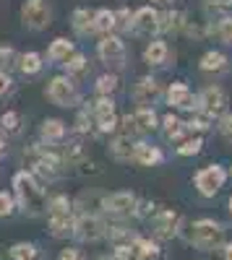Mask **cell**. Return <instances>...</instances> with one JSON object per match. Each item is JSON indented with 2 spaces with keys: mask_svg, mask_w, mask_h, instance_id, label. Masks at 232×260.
I'll return each mask as SVG.
<instances>
[{
  "mask_svg": "<svg viewBox=\"0 0 232 260\" xmlns=\"http://www.w3.org/2000/svg\"><path fill=\"white\" fill-rule=\"evenodd\" d=\"M13 187H16V195H18V203L24 211H29L32 216L45 211V195H42V187H37L34 177L29 172H18L16 180H13Z\"/></svg>",
  "mask_w": 232,
  "mask_h": 260,
  "instance_id": "obj_1",
  "label": "cell"
},
{
  "mask_svg": "<svg viewBox=\"0 0 232 260\" xmlns=\"http://www.w3.org/2000/svg\"><path fill=\"white\" fill-rule=\"evenodd\" d=\"M224 240V229L217 224V221H196L193 224V232H191V242L198 247V250H214L217 245H222Z\"/></svg>",
  "mask_w": 232,
  "mask_h": 260,
  "instance_id": "obj_2",
  "label": "cell"
},
{
  "mask_svg": "<svg viewBox=\"0 0 232 260\" xmlns=\"http://www.w3.org/2000/svg\"><path fill=\"white\" fill-rule=\"evenodd\" d=\"M50 229L55 237H63L73 229V216H71V203L66 198H55L50 203Z\"/></svg>",
  "mask_w": 232,
  "mask_h": 260,
  "instance_id": "obj_3",
  "label": "cell"
},
{
  "mask_svg": "<svg viewBox=\"0 0 232 260\" xmlns=\"http://www.w3.org/2000/svg\"><path fill=\"white\" fill-rule=\"evenodd\" d=\"M29 164L34 167V172L39 177H45V180H55L60 175V159L55 154H50V151H42V148H32L29 154H26Z\"/></svg>",
  "mask_w": 232,
  "mask_h": 260,
  "instance_id": "obj_4",
  "label": "cell"
},
{
  "mask_svg": "<svg viewBox=\"0 0 232 260\" xmlns=\"http://www.w3.org/2000/svg\"><path fill=\"white\" fill-rule=\"evenodd\" d=\"M136 203L138 201H136L133 192H112L110 198L102 201L104 211L112 213V216H128V213H133L136 211Z\"/></svg>",
  "mask_w": 232,
  "mask_h": 260,
  "instance_id": "obj_5",
  "label": "cell"
},
{
  "mask_svg": "<svg viewBox=\"0 0 232 260\" xmlns=\"http://www.w3.org/2000/svg\"><path fill=\"white\" fill-rule=\"evenodd\" d=\"M73 229H76V237L83 240V242H94L104 234V224L97 219V216H89V213H83L81 219H76Z\"/></svg>",
  "mask_w": 232,
  "mask_h": 260,
  "instance_id": "obj_6",
  "label": "cell"
},
{
  "mask_svg": "<svg viewBox=\"0 0 232 260\" xmlns=\"http://www.w3.org/2000/svg\"><path fill=\"white\" fill-rule=\"evenodd\" d=\"M224 182V172L219 167H206L204 172H198L196 177V187L204 192V195H214Z\"/></svg>",
  "mask_w": 232,
  "mask_h": 260,
  "instance_id": "obj_7",
  "label": "cell"
},
{
  "mask_svg": "<svg viewBox=\"0 0 232 260\" xmlns=\"http://www.w3.org/2000/svg\"><path fill=\"white\" fill-rule=\"evenodd\" d=\"M47 18H50V11L42 0H29V3L24 6V21L32 29H42L47 24Z\"/></svg>",
  "mask_w": 232,
  "mask_h": 260,
  "instance_id": "obj_8",
  "label": "cell"
},
{
  "mask_svg": "<svg viewBox=\"0 0 232 260\" xmlns=\"http://www.w3.org/2000/svg\"><path fill=\"white\" fill-rule=\"evenodd\" d=\"M178 232V213L175 211H162L154 219V237L157 240H170Z\"/></svg>",
  "mask_w": 232,
  "mask_h": 260,
  "instance_id": "obj_9",
  "label": "cell"
},
{
  "mask_svg": "<svg viewBox=\"0 0 232 260\" xmlns=\"http://www.w3.org/2000/svg\"><path fill=\"white\" fill-rule=\"evenodd\" d=\"M133 29H136L138 34L159 31V13L152 11V8H141V11L133 16Z\"/></svg>",
  "mask_w": 232,
  "mask_h": 260,
  "instance_id": "obj_10",
  "label": "cell"
},
{
  "mask_svg": "<svg viewBox=\"0 0 232 260\" xmlns=\"http://www.w3.org/2000/svg\"><path fill=\"white\" fill-rule=\"evenodd\" d=\"M50 99L55 102V104H68V102H73V96H76V91H73V83L68 81V78H55L52 83H50Z\"/></svg>",
  "mask_w": 232,
  "mask_h": 260,
  "instance_id": "obj_11",
  "label": "cell"
},
{
  "mask_svg": "<svg viewBox=\"0 0 232 260\" xmlns=\"http://www.w3.org/2000/svg\"><path fill=\"white\" fill-rule=\"evenodd\" d=\"M125 125H128V133H136V130H154L157 127V115L152 110H138L133 117H125Z\"/></svg>",
  "mask_w": 232,
  "mask_h": 260,
  "instance_id": "obj_12",
  "label": "cell"
},
{
  "mask_svg": "<svg viewBox=\"0 0 232 260\" xmlns=\"http://www.w3.org/2000/svg\"><path fill=\"white\" fill-rule=\"evenodd\" d=\"M99 57L107 62H120L123 60V42L118 37H107L99 42Z\"/></svg>",
  "mask_w": 232,
  "mask_h": 260,
  "instance_id": "obj_13",
  "label": "cell"
},
{
  "mask_svg": "<svg viewBox=\"0 0 232 260\" xmlns=\"http://www.w3.org/2000/svg\"><path fill=\"white\" fill-rule=\"evenodd\" d=\"M170 104H175V107H183V110H191V107H196V99H193V94L188 91V86H183V83H175V86H170Z\"/></svg>",
  "mask_w": 232,
  "mask_h": 260,
  "instance_id": "obj_14",
  "label": "cell"
},
{
  "mask_svg": "<svg viewBox=\"0 0 232 260\" xmlns=\"http://www.w3.org/2000/svg\"><path fill=\"white\" fill-rule=\"evenodd\" d=\"M201 104L206 107V112H219V110H224V104H227V99H224V91L222 89H217V86H212V89H206L204 91V96H201Z\"/></svg>",
  "mask_w": 232,
  "mask_h": 260,
  "instance_id": "obj_15",
  "label": "cell"
},
{
  "mask_svg": "<svg viewBox=\"0 0 232 260\" xmlns=\"http://www.w3.org/2000/svg\"><path fill=\"white\" fill-rule=\"evenodd\" d=\"M133 159H136L138 164H146V167H152V164L162 161V154H159L157 148H152V146H146V143H138V146L133 148Z\"/></svg>",
  "mask_w": 232,
  "mask_h": 260,
  "instance_id": "obj_16",
  "label": "cell"
},
{
  "mask_svg": "<svg viewBox=\"0 0 232 260\" xmlns=\"http://www.w3.org/2000/svg\"><path fill=\"white\" fill-rule=\"evenodd\" d=\"M157 83L152 81V78H141L138 81V86H136V102H141V104H146V102H152L154 96H157Z\"/></svg>",
  "mask_w": 232,
  "mask_h": 260,
  "instance_id": "obj_17",
  "label": "cell"
},
{
  "mask_svg": "<svg viewBox=\"0 0 232 260\" xmlns=\"http://www.w3.org/2000/svg\"><path fill=\"white\" fill-rule=\"evenodd\" d=\"M133 148H136V143L131 141V136H123L112 143V154L118 159H133Z\"/></svg>",
  "mask_w": 232,
  "mask_h": 260,
  "instance_id": "obj_18",
  "label": "cell"
},
{
  "mask_svg": "<svg viewBox=\"0 0 232 260\" xmlns=\"http://www.w3.org/2000/svg\"><path fill=\"white\" fill-rule=\"evenodd\" d=\"M143 57H146V62H149V65H157V62H162V60L167 57V47H164V42H152V45L146 47Z\"/></svg>",
  "mask_w": 232,
  "mask_h": 260,
  "instance_id": "obj_19",
  "label": "cell"
},
{
  "mask_svg": "<svg viewBox=\"0 0 232 260\" xmlns=\"http://www.w3.org/2000/svg\"><path fill=\"white\" fill-rule=\"evenodd\" d=\"M42 136H45L47 141H60L63 136H66V125H63L60 120H47L45 127H42Z\"/></svg>",
  "mask_w": 232,
  "mask_h": 260,
  "instance_id": "obj_20",
  "label": "cell"
},
{
  "mask_svg": "<svg viewBox=\"0 0 232 260\" xmlns=\"http://www.w3.org/2000/svg\"><path fill=\"white\" fill-rule=\"evenodd\" d=\"M11 257H13V260H37V257H39V252H37V247H34V245L21 242V245H16V247L11 250Z\"/></svg>",
  "mask_w": 232,
  "mask_h": 260,
  "instance_id": "obj_21",
  "label": "cell"
},
{
  "mask_svg": "<svg viewBox=\"0 0 232 260\" xmlns=\"http://www.w3.org/2000/svg\"><path fill=\"white\" fill-rule=\"evenodd\" d=\"M112 26H115V13H110V11H99V13L94 16L92 29H97V31H110Z\"/></svg>",
  "mask_w": 232,
  "mask_h": 260,
  "instance_id": "obj_22",
  "label": "cell"
},
{
  "mask_svg": "<svg viewBox=\"0 0 232 260\" xmlns=\"http://www.w3.org/2000/svg\"><path fill=\"white\" fill-rule=\"evenodd\" d=\"M224 55L222 52H209V55H204V60H201V68L204 71H222L224 68Z\"/></svg>",
  "mask_w": 232,
  "mask_h": 260,
  "instance_id": "obj_23",
  "label": "cell"
},
{
  "mask_svg": "<svg viewBox=\"0 0 232 260\" xmlns=\"http://www.w3.org/2000/svg\"><path fill=\"white\" fill-rule=\"evenodd\" d=\"M68 52H71V42H68V39H55V42H52V47H50V57H52V60L68 57Z\"/></svg>",
  "mask_w": 232,
  "mask_h": 260,
  "instance_id": "obj_24",
  "label": "cell"
},
{
  "mask_svg": "<svg viewBox=\"0 0 232 260\" xmlns=\"http://www.w3.org/2000/svg\"><path fill=\"white\" fill-rule=\"evenodd\" d=\"M183 130H185V127H183V122H180L178 117H172V115L164 117V133H167V138H180Z\"/></svg>",
  "mask_w": 232,
  "mask_h": 260,
  "instance_id": "obj_25",
  "label": "cell"
},
{
  "mask_svg": "<svg viewBox=\"0 0 232 260\" xmlns=\"http://www.w3.org/2000/svg\"><path fill=\"white\" fill-rule=\"evenodd\" d=\"M112 260H143V257L138 255V250H136L133 245H118Z\"/></svg>",
  "mask_w": 232,
  "mask_h": 260,
  "instance_id": "obj_26",
  "label": "cell"
},
{
  "mask_svg": "<svg viewBox=\"0 0 232 260\" xmlns=\"http://www.w3.org/2000/svg\"><path fill=\"white\" fill-rule=\"evenodd\" d=\"M39 68H42V62H39V55L29 52V55H24V57H21V71H24V73H37Z\"/></svg>",
  "mask_w": 232,
  "mask_h": 260,
  "instance_id": "obj_27",
  "label": "cell"
},
{
  "mask_svg": "<svg viewBox=\"0 0 232 260\" xmlns=\"http://www.w3.org/2000/svg\"><path fill=\"white\" fill-rule=\"evenodd\" d=\"M89 21H92V16L86 13V11H76L73 13V26L83 34V31H86V29H92V24H89Z\"/></svg>",
  "mask_w": 232,
  "mask_h": 260,
  "instance_id": "obj_28",
  "label": "cell"
},
{
  "mask_svg": "<svg viewBox=\"0 0 232 260\" xmlns=\"http://www.w3.org/2000/svg\"><path fill=\"white\" fill-rule=\"evenodd\" d=\"M97 89H99L102 94L115 91V89H118V78H115V76H102V78H99V83H97Z\"/></svg>",
  "mask_w": 232,
  "mask_h": 260,
  "instance_id": "obj_29",
  "label": "cell"
},
{
  "mask_svg": "<svg viewBox=\"0 0 232 260\" xmlns=\"http://www.w3.org/2000/svg\"><path fill=\"white\" fill-rule=\"evenodd\" d=\"M94 112H97V120H99V117H110V115H115V110H112V102H110V99H102V102H97Z\"/></svg>",
  "mask_w": 232,
  "mask_h": 260,
  "instance_id": "obj_30",
  "label": "cell"
},
{
  "mask_svg": "<svg viewBox=\"0 0 232 260\" xmlns=\"http://www.w3.org/2000/svg\"><path fill=\"white\" fill-rule=\"evenodd\" d=\"M66 65H68V73H83L86 71V60H83L81 55H73Z\"/></svg>",
  "mask_w": 232,
  "mask_h": 260,
  "instance_id": "obj_31",
  "label": "cell"
},
{
  "mask_svg": "<svg viewBox=\"0 0 232 260\" xmlns=\"http://www.w3.org/2000/svg\"><path fill=\"white\" fill-rule=\"evenodd\" d=\"M219 37L232 45V18H224L222 24H219Z\"/></svg>",
  "mask_w": 232,
  "mask_h": 260,
  "instance_id": "obj_32",
  "label": "cell"
},
{
  "mask_svg": "<svg viewBox=\"0 0 232 260\" xmlns=\"http://www.w3.org/2000/svg\"><path fill=\"white\" fill-rule=\"evenodd\" d=\"M198 151H201V141H198V138H196V141H188L185 146H180V154H183V156L198 154Z\"/></svg>",
  "mask_w": 232,
  "mask_h": 260,
  "instance_id": "obj_33",
  "label": "cell"
},
{
  "mask_svg": "<svg viewBox=\"0 0 232 260\" xmlns=\"http://www.w3.org/2000/svg\"><path fill=\"white\" fill-rule=\"evenodd\" d=\"M11 211H13V201H11V195L0 192V216H8Z\"/></svg>",
  "mask_w": 232,
  "mask_h": 260,
  "instance_id": "obj_34",
  "label": "cell"
},
{
  "mask_svg": "<svg viewBox=\"0 0 232 260\" xmlns=\"http://www.w3.org/2000/svg\"><path fill=\"white\" fill-rule=\"evenodd\" d=\"M131 13L128 11H120V13H115V26H120V29H131Z\"/></svg>",
  "mask_w": 232,
  "mask_h": 260,
  "instance_id": "obj_35",
  "label": "cell"
},
{
  "mask_svg": "<svg viewBox=\"0 0 232 260\" xmlns=\"http://www.w3.org/2000/svg\"><path fill=\"white\" fill-rule=\"evenodd\" d=\"M3 127H6V130H18V115H16V112L3 115Z\"/></svg>",
  "mask_w": 232,
  "mask_h": 260,
  "instance_id": "obj_36",
  "label": "cell"
},
{
  "mask_svg": "<svg viewBox=\"0 0 232 260\" xmlns=\"http://www.w3.org/2000/svg\"><path fill=\"white\" fill-rule=\"evenodd\" d=\"M57 260H83V255H81L78 250L68 247V250H63V252H60V257H57Z\"/></svg>",
  "mask_w": 232,
  "mask_h": 260,
  "instance_id": "obj_37",
  "label": "cell"
},
{
  "mask_svg": "<svg viewBox=\"0 0 232 260\" xmlns=\"http://www.w3.org/2000/svg\"><path fill=\"white\" fill-rule=\"evenodd\" d=\"M115 122H118L115 115H110V117H99V127H102V130H115V127H118Z\"/></svg>",
  "mask_w": 232,
  "mask_h": 260,
  "instance_id": "obj_38",
  "label": "cell"
},
{
  "mask_svg": "<svg viewBox=\"0 0 232 260\" xmlns=\"http://www.w3.org/2000/svg\"><path fill=\"white\" fill-rule=\"evenodd\" d=\"M136 206H138V211H136L138 216H149V213L154 211V206H152V203H146V201H143V203H136Z\"/></svg>",
  "mask_w": 232,
  "mask_h": 260,
  "instance_id": "obj_39",
  "label": "cell"
},
{
  "mask_svg": "<svg viewBox=\"0 0 232 260\" xmlns=\"http://www.w3.org/2000/svg\"><path fill=\"white\" fill-rule=\"evenodd\" d=\"M222 133H224V136H232V115H227V117L222 120Z\"/></svg>",
  "mask_w": 232,
  "mask_h": 260,
  "instance_id": "obj_40",
  "label": "cell"
},
{
  "mask_svg": "<svg viewBox=\"0 0 232 260\" xmlns=\"http://www.w3.org/2000/svg\"><path fill=\"white\" fill-rule=\"evenodd\" d=\"M8 86H11V78H8L6 73H0V94H6Z\"/></svg>",
  "mask_w": 232,
  "mask_h": 260,
  "instance_id": "obj_41",
  "label": "cell"
},
{
  "mask_svg": "<svg viewBox=\"0 0 232 260\" xmlns=\"http://www.w3.org/2000/svg\"><path fill=\"white\" fill-rule=\"evenodd\" d=\"M224 260H232V245H229V247L224 250Z\"/></svg>",
  "mask_w": 232,
  "mask_h": 260,
  "instance_id": "obj_42",
  "label": "cell"
},
{
  "mask_svg": "<svg viewBox=\"0 0 232 260\" xmlns=\"http://www.w3.org/2000/svg\"><path fill=\"white\" fill-rule=\"evenodd\" d=\"M212 3H219V6H229L232 0H212Z\"/></svg>",
  "mask_w": 232,
  "mask_h": 260,
  "instance_id": "obj_43",
  "label": "cell"
},
{
  "mask_svg": "<svg viewBox=\"0 0 232 260\" xmlns=\"http://www.w3.org/2000/svg\"><path fill=\"white\" fill-rule=\"evenodd\" d=\"M6 154V143H3V138H0V156Z\"/></svg>",
  "mask_w": 232,
  "mask_h": 260,
  "instance_id": "obj_44",
  "label": "cell"
},
{
  "mask_svg": "<svg viewBox=\"0 0 232 260\" xmlns=\"http://www.w3.org/2000/svg\"><path fill=\"white\" fill-rule=\"evenodd\" d=\"M229 208H232V198H229Z\"/></svg>",
  "mask_w": 232,
  "mask_h": 260,
  "instance_id": "obj_45",
  "label": "cell"
},
{
  "mask_svg": "<svg viewBox=\"0 0 232 260\" xmlns=\"http://www.w3.org/2000/svg\"><path fill=\"white\" fill-rule=\"evenodd\" d=\"M102 260H110V257H102Z\"/></svg>",
  "mask_w": 232,
  "mask_h": 260,
  "instance_id": "obj_46",
  "label": "cell"
}]
</instances>
